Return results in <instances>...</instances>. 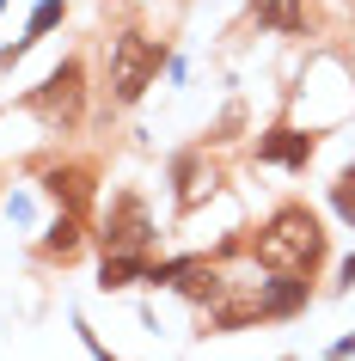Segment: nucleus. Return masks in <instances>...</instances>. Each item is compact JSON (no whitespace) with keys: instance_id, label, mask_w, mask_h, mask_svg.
Masks as SVG:
<instances>
[{"instance_id":"obj_7","label":"nucleus","mask_w":355,"mask_h":361,"mask_svg":"<svg viewBox=\"0 0 355 361\" xmlns=\"http://www.w3.org/2000/svg\"><path fill=\"white\" fill-rule=\"evenodd\" d=\"M258 306H263V319H288V312H300V306H306V282H300L294 269H276Z\"/></svg>"},{"instance_id":"obj_6","label":"nucleus","mask_w":355,"mask_h":361,"mask_svg":"<svg viewBox=\"0 0 355 361\" xmlns=\"http://www.w3.org/2000/svg\"><path fill=\"white\" fill-rule=\"evenodd\" d=\"M258 159H282L288 171H306V159H313V135L300 129H270L258 141Z\"/></svg>"},{"instance_id":"obj_8","label":"nucleus","mask_w":355,"mask_h":361,"mask_svg":"<svg viewBox=\"0 0 355 361\" xmlns=\"http://www.w3.org/2000/svg\"><path fill=\"white\" fill-rule=\"evenodd\" d=\"M61 13H68L61 0H37V6H31V25H25V37H19V43H6V49H0V68H13V61H19L25 49L37 43V37H49V31H56V25H61Z\"/></svg>"},{"instance_id":"obj_10","label":"nucleus","mask_w":355,"mask_h":361,"mask_svg":"<svg viewBox=\"0 0 355 361\" xmlns=\"http://www.w3.org/2000/svg\"><path fill=\"white\" fill-rule=\"evenodd\" d=\"M251 13L270 31H306V0H251Z\"/></svg>"},{"instance_id":"obj_12","label":"nucleus","mask_w":355,"mask_h":361,"mask_svg":"<svg viewBox=\"0 0 355 361\" xmlns=\"http://www.w3.org/2000/svg\"><path fill=\"white\" fill-rule=\"evenodd\" d=\"M196 196H203V178H196V159H190V153H184V159H178V202H184V209H190Z\"/></svg>"},{"instance_id":"obj_14","label":"nucleus","mask_w":355,"mask_h":361,"mask_svg":"<svg viewBox=\"0 0 355 361\" xmlns=\"http://www.w3.org/2000/svg\"><path fill=\"white\" fill-rule=\"evenodd\" d=\"M355 355V337H343V343H331V361H349Z\"/></svg>"},{"instance_id":"obj_4","label":"nucleus","mask_w":355,"mask_h":361,"mask_svg":"<svg viewBox=\"0 0 355 361\" xmlns=\"http://www.w3.org/2000/svg\"><path fill=\"white\" fill-rule=\"evenodd\" d=\"M98 239H104V251H148V239H153L148 202L135 190H123L111 209H104V233H98Z\"/></svg>"},{"instance_id":"obj_2","label":"nucleus","mask_w":355,"mask_h":361,"mask_svg":"<svg viewBox=\"0 0 355 361\" xmlns=\"http://www.w3.org/2000/svg\"><path fill=\"white\" fill-rule=\"evenodd\" d=\"M160 68H166V49L148 31H123L111 43V92H116V104H135L160 80Z\"/></svg>"},{"instance_id":"obj_16","label":"nucleus","mask_w":355,"mask_h":361,"mask_svg":"<svg viewBox=\"0 0 355 361\" xmlns=\"http://www.w3.org/2000/svg\"><path fill=\"white\" fill-rule=\"evenodd\" d=\"M0 6H6V0H0Z\"/></svg>"},{"instance_id":"obj_11","label":"nucleus","mask_w":355,"mask_h":361,"mask_svg":"<svg viewBox=\"0 0 355 361\" xmlns=\"http://www.w3.org/2000/svg\"><path fill=\"white\" fill-rule=\"evenodd\" d=\"M43 251L68 264V257H74V251H80V214H68V209H61V214H56V227L43 233Z\"/></svg>"},{"instance_id":"obj_15","label":"nucleus","mask_w":355,"mask_h":361,"mask_svg":"<svg viewBox=\"0 0 355 361\" xmlns=\"http://www.w3.org/2000/svg\"><path fill=\"white\" fill-rule=\"evenodd\" d=\"M343 178H355V166H349V171H343Z\"/></svg>"},{"instance_id":"obj_1","label":"nucleus","mask_w":355,"mask_h":361,"mask_svg":"<svg viewBox=\"0 0 355 361\" xmlns=\"http://www.w3.org/2000/svg\"><path fill=\"white\" fill-rule=\"evenodd\" d=\"M251 257H258L270 276H276V269H294V276H306V269L325 257V233H318L313 209L282 202V209L258 227V239H251Z\"/></svg>"},{"instance_id":"obj_9","label":"nucleus","mask_w":355,"mask_h":361,"mask_svg":"<svg viewBox=\"0 0 355 361\" xmlns=\"http://www.w3.org/2000/svg\"><path fill=\"white\" fill-rule=\"evenodd\" d=\"M148 257L141 251H104V269H98V288L111 294V288H135V282H148Z\"/></svg>"},{"instance_id":"obj_13","label":"nucleus","mask_w":355,"mask_h":361,"mask_svg":"<svg viewBox=\"0 0 355 361\" xmlns=\"http://www.w3.org/2000/svg\"><path fill=\"white\" fill-rule=\"evenodd\" d=\"M331 209L355 227V178H337V184H331Z\"/></svg>"},{"instance_id":"obj_5","label":"nucleus","mask_w":355,"mask_h":361,"mask_svg":"<svg viewBox=\"0 0 355 361\" xmlns=\"http://www.w3.org/2000/svg\"><path fill=\"white\" fill-rule=\"evenodd\" d=\"M43 190L56 196L68 214H80L86 202H92V171H86V166H56L49 178H43Z\"/></svg>"},{"instance_id":"obj_3","label":"nucleus","mask_w":355,"mask_h":361,"mask_svg":"<svg viewBox=\"0 0 355 361\" xmlns=\"http://www.w3.org/2000/svg\"><path fill=\"white\" fill-rule=\"evenodd\" d=\"M80 104H86V74H80V61H61L56 74L25 98V111L37 116L43 129H74V123H80Z\"/></svg>"}]
</instances>
